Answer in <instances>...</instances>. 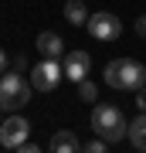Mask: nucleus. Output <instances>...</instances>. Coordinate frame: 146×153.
<instances>
[{"instance_id": "obj_4", "label": "nucleus", "mask_w": 146, "mask_h": 153, "mask_svg": "<svg viewBox=\"0 0 146 153\" xmlns=\"http://www.w3.org/2000/svg\"><path fill=\"white\" fill-rule=\"evenodd\" d=\"M61 78H65V65H61L58 58H44V61H38V65L31 68L34 92H54Z\"/></svg>"}, {"instance_id": "obj_11", "label": "nucleus", "mask_w": 146, "mask_h": 153, "mask_svg": "<svg viewBox=\"0 0 146 153\" xmlns=\"http://www.w3.org/2000/svg\"><path fill=\"white\" fill-rule=\"evenodd\" d=\"M129 143H133L136 150L146 153V112H139V116L129 123Z\"/></svg>"}, {"instance_id": "obj_13", "label": "nucleus", "mask_w": 146, "mask_h": 153, "mask_svg": "<svg viewBox=\"0 0 146 153\" xmlns=\"http://www.w3.org/2000/svg\"><path fill=\"white\" fill-rule=\"evenodd\" d=\"M82 150H88V153H102V150H109V143H105L102 136H95V140H88Z\"/></svg>"}, {"instance_id": "obj_10", "label": "nucleus", "mask_w": 146, "mask_h": 153, "mask_svg": "<svg viewBox=\"0 0 146 153\" xmlns=\"http://www.w3.org/2000/svg\"><path fill=\"white\" fill-rule=\"evenodd\" d=\"M51 150H54V153H75V150H82V143L75 140L71 129H58V133L51 136Z\"/></svg>"}, {"instance_id": "obj_1", "label": "nucleus", "mask_w": 146, "mask_h": 153, "mask_svg": "<svg viewBox=\"0 0 146 153\" xmlns=\"http://www.w3.org/2000/svg\"><path fill=\"white\" fill-rule=\"evenodd\" d=\"M92 136H102L109 146L112 143H119L122 136H129V123H126V116L119 112V105H95L92 109Z\"/></svg>"}, {"instance_id": "obj_8", "label": "nucleus", "mask_w": 146, "mask_h": 153, "mask_svg": "<svg viewBox=\"0 0 146 153\" xmlns=\"http://www.w3.org/2000/svg\"><path fill=\"white\" fill-rule=\"evenodd\" d=\"M38 55L41 58H65V44H61V38L54 31H41L38 34Z\"/></svg>"}, {"instance_id": "obj_14", "label": "nucleus", "mask_w": 146, "mask_h": 153, "mask_svg": "<svg viewBox=\"0 0 146 153\" xmlns=\"http://www.w3.org/2000/svg\"><path fill=\"white\" fill-rule=\"evenodd\" d=\"M136 105H139V112H146V85L139 88V95H136Z\"/></svg>"}, {"instance_id": "obj_5", "label": "nucleus", "mask_w": 146, "mask_h": 153, "mask_svg": "<svg viewBox=\"0 0 146 153\" xmlns=\"http://www.w3.org/2000/svg\"><path fill=\"white\" fill-rule=\"evenodd\" d=\"M27 133H31V123H27L21 112H7V119L0 123V143H4L7 150H17L27 140Z\"/></svg>"}, {"instance_id": "obj_2", "label": "nucleus", "mask_w": 146, "mask_h": 153, "mask_svg": "<svg viewBox=\"0 0 146 153\" xmlns=\"http://www.w3.org/2000/svg\"><path fill=\"white\" fill-rule=\"evenodd\" d=\"M105 85L112 88H133L139 92L146 85V68L136 58H119V61H109L105 65Z\"/></svg>"}, {"instance_id": "obj_16", "label": "nucleus", "mask_w": 146, "mask_h": 153, "mask_svg": "<svg viewBox=\"0 0 146 153\" xmlns=\"http://www.w3.org/2000/svg\"><path fill=\"white\" fill-rule=\"evenodd\" d=\"M4 71H10V61H7V55L0 51V75H4Z\"/></svg>"}, {"instance_id": "obj_18", "label": "nucleus", "mask_w": 146, "mask_h": 153, "mask_svg": "<svg viewBox=\"0 0 146 153\" xmlns=\"http://www.w3.org/2000/svg\"><path fill=\"white\" fill-rule=\"evenodd\" d=\"M0 123H4V119H0Z\"/></svg>"}, {"instance_id": "obj_7", "label": "nucleus", "mask_w": 146, "mask_h": 153, "mask_svg": "<svg viewBox=\"0 0 146 153\" xmlns=\"http://www.w3.org/2000/svg\"><path fill=\"white\" fill-rule=\"evenodd\" d=\"M88 68H92V58H88V51H82V48H75V51H68L65 55V78L68 82H85L88 78Z\"/></svg>"}, {"instance_id": "obj_15", "label": "nucleus", "mask_w": 146, "mask_h": 153, "mask_svg": "<svg viewBox=\"0 0 146 153\" xmlns=\"http://www.w3.org/2000/svg\"><path fill=\"white\" fill-rule=\"evenodd\" d=\"M136 34H139V38H146V14L136 21Z\"/></svg>"}, {"instance_id": "obj_17", "label": "nucleus", "mask_w": 146, "mask_h": 153, "mask_svg": "<svg viewBox=\"0 0 146 153\" xmlns=\"http://www.w3.org/2000/svg\"><path fill=\"white\" fill-rule=\"evenodd\" d=\"M24 68H27V58L21 55V58H17V61H14V71H24Z\"/></svg>"}, {"instance_id": "obj_12", "label": "nucleus", "mask_w": 146, "mask_h": 153, "mask_svg": "<svg viewBox=\"0 0 146 153\" xmlns=\"http://www.w3.org/2000/svg\"><path fill=\"white\" fill-rule=\"evenodd\" d=\"M95 95H99V88L92 78H85V82H78V99L82 102H95Z\"/></svg>"}, {"instance_id": "obj_6", "label": "nucleus", "mask_w": 146, "mask_h": 153, "mask_svg": "<svg viewBox=\"0 0 146 153\" xmlns=\"http://www.w3.org/2000/svg\"><path fill=\"white\" fill-rule=\"evenodd\" d=\"M88 34H92L95 41H116L122 34V21L116 14H109V10H99V14H92L88 17Z\"/></svg>"}, {"instance_id": "obj_3", "label": "nucleus", "mask_w": 146, "mask_h": 153, "mask_svg": "<svg viewBox=\"0 0 146 153\" xmlns=\"http://www.w3.org/2000/svg\"><path fill=\"white\" fill-rule=\"evenodd\" d=\"M31 92L34 85L27 82L21 71H4L0 75V109L4 112H17L31 102Z\"/></svg>"}, {"instance_id": "obj_9", "label": "nucleus", "mask_w": 146, "mask_h": 153, "mask_svg": "<svg viewBox=\"0 0 146 153\" xmlns=\"http://www.w3.org/2000/svg\"><path fill=\"white\" fill-rule=\"evenodd\" d=\"M88 7H85V0H65V21L71 24V27H85L88 24Z\"/></svg>"}]
</instances>
